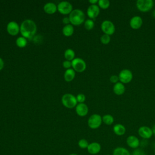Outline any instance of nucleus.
Here are the masks:
<instances>
[{
  "label": "nucleus",
  "mask_w": 155,
  "mask_h": 155,
  "mask_svg": "<svg viewBox=\"0 0 155 155\" xmlns=\"http://www.w3.org/2000/svg\"><path fill=\"white\" fill-rule=\"evenodd\" d=\"M87 151L90 154H97L101 150V145L99 143L97 142H93L89 143L87 148Z\"/></svg>",
  "instance_id": "16"
},
{
  "label": "nucleus",
  "mask_w": 155,
  "mask_h": 155,
  "mask_svg": "<svg viewBox=\"0 0 155 155\" xmlns=\"http://www.w3.org/2000/svg\"><path fill=\"white\" fill-rule=\"evenodd\" d=\"M71 67L75 71L81 73L86 69L87 64L83 59L80 58H75L71 61Z\"/></svg>",
  "instance_id": "6"
},
{
  "label": "nucleus",
  "mask_w": 155,
  "mask_h": 155,
  "mask_svg": "<svg viewBox=\"0 0 155 155\" xmlns=\"http://www.w3.org/2000/svg\"><path fill=\"white\" fill-rule=\"evenodd\" d=\"M113 132L117 136H120L125 134L126 132V128L121 124H116L113 126Z\"/></svg>",
  "instance_id": "19"
},
{
  "label": "nucleus",
  "mask_w": 155,
  "mask_h": 155,
  "mask_svg": "<svg viewBox=\"0 0 155 155\" xmlns=\"http://www.w3.org/2000/svg\"><path fill=\"white\" fill-rule=\"evenodd\" d=\"M100 13V8L98 5H90L88 6L87 10V16L89 17V19H94L98 16Z\"/></svg>",
  "instance_id": "11"
},
{
  "label": "nucleus",
  "mask_w": 155,
  "mask_h": 155,
  "mask_svg": "<svg viewBox=\"0 0 155 155\" xmlns=\"http://www.w3.org/2000/svg\"><path fill=\"white\" fill-rule=\"evenodd\" d=\"M113 92L115 94L120 96L123 94L125 91V87L124 84L120 82H118L116 84H114L113 86Z\"/></svg>",
  "instance_id": "18"
},
{
  "label": "nucleus",
  "mask_w": 155,
  "mask_h": 155,
  "mask_svg": "<svg viewBox=\"0 0 155 155\" xmlns=\"http://www.w3.org/2000/svg\"><path fill=\"white\" fill-rule=\"evenodd\" d=\"M127 144L128 146L133 149H137L140 145V140L139 139L134 135L129 136L126 140Z\"/></svg>",
  "instance_id": "13"
},
{
  "label": "nucleus",
  "mask_w": 155,
  "mask_h": 155,
  "mask_svg": "<svg viewBox=\"0 0 155 155\" xmlns=\"http://www.w3.org/2000/svg\"><path fill=\"white\" fill-rule=\"evenodd\" d=\"M27 39L23 36L18 37L16 40V44L19 48H24L27 45Z\"/></svg>",
  "instance_id": "25"
},
{
  "label": "nucleus",
  "mask_w": 155,
  "mask_h": 155,
  "mask_svg": "<svg viewBox=\"0 0 155 155\" xmlns=\"http://www.w3.org/2000/svg\"><path fill=\"white\" fill-rule=\"evenodd\" d=\"M62 104L67 108H73L78 104L76 96L70 93L64 94L61 98Z\"/></svg>",
  "instance_id": "3"
},
{
  "label": "nucleus",
  "mask_w": 155,
  "mask_h": 155,
  "mask_svg": "<svg viewBox=\"0 0 155 155\" xmlns=\"http://www.w3.org/2000/svg\"><path fill=\"white\" fill-rule=\"evenodd\" d=\"M154 154H155V148H154Z\"/></svg>",
  "instance_id": "40"
},
{
  "label": "nucleus",
  "mask_w": 155,
  "mask_h": 155,
  "mask_svg": "<svg viewBox=\"0 0 155 155\" xmlns=\"http://www.w3.org/2000/svg\"><path fill=\"white\" fill-rule=\"evenodd\" d=\"M37 31L36 23L31 19L24 20L20 25V33L22 36L28 39H31Z\"/></svg>",
  "instance_id": "1"
},
{
  "label": "nucleus",
  "mask_w": 155,
  "mask_h": 155,
  "mask_svg": "<svg viewBox=\"0 0 155 155\" xmlns=\"http://www.w3.org/2000/svg\"><path fill=\"white\" fill-rule=\"evenodd\" d=\"M75 111L78 116L84 117L88 114V107L85 103H79L76 106Z\"/></svg>",
  "instance_id": "15"
},
{
  "label": "nucleus",
  "mask_w": 155,
  "mask_h": 155,
  "mask_svg": "<svg viewBox=\"0 0 155 155\" xmlns=\"http://www.w3.org/2000/svg\"><path fill=\"white\" fill-rule=\"evenodd\" d=\"M64 57L66 60L72 61L75 58V52L71 48H67L64 52Z\"/></svg>",
  "instance_id": "23"
},
{
  "label": "nucleus",
  "mask_w": 155,
  "mask_h": 155,
  "mask_svg": "<svg viewBox=\"0 0 155 155\" xmlns=\"http://www.w3.org/2000/svg\"><path fill=\"white\" fill-rule=\"evenodd\" d=\"M70 24L73 25H79L85 22V14L81 9H74L68 16Z\"/></svg>",
  "instance_id": "2"
},
{
  "label": "nucleus",
  "mask_w": 155,
  "mask_h": 155,
  "mask_svg": "<svg viewBox=\"0 0 155 155\" xmlns=\"http://www.w3.org/2000/svg\"><path fill=\"white\" fill-rule=\"evenodd\" d=\"M151 130H152V132H153V134L155 135V124L153 125V127L151 128Z\"/></svg>",
  "instance_id": "37"
},
{
  "label": "nucleus",
  "mask_w": 155,
  "mask_h": 155,
  "mask_svg": "<svg viewBox=\"0 0 155 155\" xmlns=\"http://www.w3.org/2000/svg\"><path fill=\"white\" fill-rule=\"evenodd\" d=\"M74 33V27L71 24H68L64 25L62 28V33L65 36L68 37L71 36Z\"/></svg>",
  "instance_id": "22"
},
{
  "label": "nucleus",
  "mask_w": 155,
  "mask_h": 155,
  "mask_svg": "<svg viewBox=\"0 0 155 155\" xmlns=\"http://www.w3.org/2000/svg\"><path fill=\"white\" fill-rule=\"evenodd\" d=\"M62 22L65 25H68V24H70V19L68 17H64L63 19H62Z\"/></svg>",
  "instance_id": "34"
},
{
  "label": "nucleus",
  "mask_w": 155,
  "mask_h": 155,
  "mask_svg": "<svg viewBox=\"0 0 155 155\" xmlns=\"http://www.w3.org/2000/svg\"><path fill=\"white\" fill-rule=\"evenodd\" d=\"M143 24L142 18L139 16H134L132 17L130 21V25L134 30L140 28Z\"/></svg>",
  "instance_id": "14"
},
{
  "label": "nucleus",
  "mask_w": 155,
  "mask_h": 155,
  "mask_svg": "<svg viewBox=\"0 0 155 155\" xmlns=\"http://www.w3.org/2000/svg\"><path fill=\"white\" fill-rule=\"evenodd\" d=\"M152 15H153V16L155 18V9L153 11V12H152Z\"/></svg>",
  "instance_id": "38"
},
{
  "label": "nucleus",
  "mask_w": 155,
  "mask_h": 155,
  "mask_svg": "<svg viewBox=\"0 0 155 155\" xmlns=\"http://www.w3.org/2000/svg\"><path fill=\"white\" fill-rule=\"evenodd\" d=\"M102 122L107 125H111L114 122V117L110 114H107L102 117Z\"/></svg>",
  "instance_id": "24"
},
{
  "label": "nucleus",
  "mask_w": 155,
  "mask_h": 155,
  "mask_svg": "<svg viewBox=\"0 0 155 155\" xmlns=\"http://www.w3.org/2000/svg\"><path fill=\"white\" fill-rule=\"evenodd\" d=\"M76 100H77V102L79 104V103H84V101H85V94H82V93H79L76 96Z\"/></svg>",
  "instance_id": "30"
},
{
  "label": "nucleus",
  "mask_w": 155,
  "mask_h": 155,
  "mask_svg": "<svg viewBox=\"0 0 155 155\" xmlns=\"http://www.w3.org/2000/svg\"><path fill=\"white\" fill-rule=\"evenodd\" d=\"M113 155H131L130 151L125 148L118 147L114 149Z\"/></svg>",
  "instance_id": "21"
},
{
  "label": "nucleus",
  "mask_w": 155,
  "mask_h": 155,
  "mask_svg": "<svg viewBox=\"0 0 155 155\" xmlns=\"http://www.w3.org/2000/svg\"><path fill=\"white\" fill-rule=\"evenodd\" d=\"M62 66H63L64 68H66V70L71 68V61H68V60L64 61L62 63Z\"/></svg>",
  "instance_id": "33"
},
{
  "label": "nucleus",
  "mask_w": 155,
  "mask_h": 155,
  "mask_svg": "<svg viewBox=\"0 0 155 155\" xmlns=\"http://www.w3.org/2000/svg\"><path fill=\"white\" fill-rule=\"evenodd\" d=\"M101 28L104 34H106L110 36L113 35L116 30V27L114 24H113V22H111L110 20L104 21L101 25Z\"/></svg>",
  "instance_id": "7"
},
{
  "label": "nucleus",
  "mask_w": 155,
  "mask_h": 155,
  "mask_svg": "<svg viewBox=\"0 0 155 155\" xmlns=\"http://www.w3.org/2000/svg\"><path fill=\"white\" fill-rule=\"evenodd\" d=\"M44 10L47 14H53L58 10L57 5L53 2H47L44 5Z\"/></svg>",
  "instance_id": "17"
},
{
  "label": "nucleus",
  "mask_w": 155,
  "mask_h": 155,
  "mask_svg": "<svg viewBox=\"0 0 155 155\" xmlns=\"http://www.w3.org/2000/svg\"><path fill=\"white\" fill-rule=\"evenodd\" d=\"M78 147L81 149H87L89 145V143L88 140L85 139H81L78 141Z\"/></svg>",
  "instance_id": "29"
},
{
  "label": "nucleus",
  "mask_w": 155,
  "mask_h": 155,
  "mask_svg": "<svg viewBox=\"0 0 155 155\" xmlns=\"http://www.w3.org/2000/svg\"><path fill=\"white\" fill-rule=\"evenodd\" d=\"M105 155H110V154H105Z\"/></svg>",
  "instance_id": "41"
},
{
  "label": "nucleus",
  "mask_w": 155,
  "mask_h": 155,
  "mask_svg": "<svg viewBox=\"0 0 155 155\" xmlns=\"http://www.w3.org/2000/svg\"><path fill=\"white\" fill-rule=\"evenodd\" d=\"M58 11L62 15H69L73 10L71 4L68 1H61L57 5Z\"/></svg>",
  "instance_id": "9"
},
{
  "label": "nucleus",
  "mask_w": 155,
  "mask_h": 155,
  "mask_svg": "<svg viewBox=\"0 0 155 155\" xmlns=\"http://www.w3.org/2000/svg\"><path fill=\"white\" fill-rule=\"evenodd\" d=\"M131 155H147V154L143 150L140 148H137L133 151Z\"/></svg>",
  "instance_id": "31"
},
{
  "label": "nucleus",
  "mask_w": 155,
  "mask_h": 155,
  "mask_svg": "<svg viewBox=\"0 0 155 155\" xmlns=\"http://www.w3.org/2000/svg\"><path fill=\"white\" fill-rule=\"evenodd\" d=\"M76 71L73 68L67 69L64 74V80L66 82H70L73 81L76 75Z\"/></svg>",
  "instance_id": "20"
},
{
  "label": "nucleus",
  "mask_w": 155,
  "mask_h": 155,
  "mask_svg": "<svg viewBox=\"0 0 155 155\" xmlns=\"http://www.w3.org/2000/svg\"><path fill=\"white\" fill-rule=\"evenodd\" d=\"M110 81L115 84H116L117 82H119V76L117 75H116V74H113V75H111L110 77Z\"/></svg>",
  "instance_id": "32"
},
{
  "label": "nucleus",
  "mask_w": 155,
  "mask_h": 155,
  "mask_svg": "<svg viewBox=\"0 0 155 155\" xmlns=\"http://www.w3.org/2000/svg\"><path fill=\"white\" fill-rule=\"evenodd\" d=\"M138 134L144 139H148L153 135L151 128L147 126H141L138 129Z\"/></svg>",
  "instance_id": "12"
},
{
  "label": "nucleus",
  "mask_w": 155,
  "mask_h": 155,
  "mask_svg": "<svg viewBox=\"0 0 155 155\" xmlns=\"http://www.w3.org/2000/svg\"><path fill=\"white\" fill-rule=\"evenodd\" d=\"M94 22L93 19H86L84 22V27L87 30H91L94 28Z\"/></svg>",
  "instance_id": "26"
},
{
  "label": "nucleus",
  "mask_w": 155,
  "mask_h": 155,
  "mask_svg": "<svg viewBox=\"0 0 155 155\" xmlns=\"http://www.w3.org/2000/svg\"><path fill=\"white\" fill-rule=\"evenodd\" d=\"M68 155H78V154H76V153H71V154H68Z\"/></svg>",
  "instance_id": "39"
},
{
  "label": "nucleus",
  "mask_w": 155,
  "mask_h": 155,
  "mask_svg": "<svg viewBox=\"0 0 155 155\" xmlns=\"http://www.w3.org/2000/svg\"><path fill=\"white\" fill-rule=\"evenodd\" d=\"M137 9L142 12H148L150 11L154 6L153 0H137L136 2Z\"/></svg>",
  "instance_id": "4"
},
{
  "label": "nucleus",
  "mask_w": 155,
  "mask_h": 155,
  "mask_svg": "<svg viewBox=\"0 0 155 155\" xmlns=\"http://www.w3.org/2000/svg\"><path fill=\"white\" fill-rule=\"evenodd\" d=\"M119 82L122 84H128L133 79V73L129 69H123L119 73Z\"/></svg>",
  "instance_id": "8"
},
{
  "label": "nucleus",
  "mask_w": 155,
  "mask_h": 155,
  "mask_svg": "<svg viewBox=\"0 0 155 155\" xmlns=\"http://www.w3.org/2000/svg\"><path fill=\"white\" fill-rule=\"evenodd\" d=\"M7 31L10 35L16 36L20 32V26L16 21H10L7 25Z\"/></svg>",
  "instance_id": "10"
},
{
  "label": "nucleus",
  "mask_w": 155,
  "mask_h": 155,
  "mask_svg": "<svg viewBox=\"0 0 155 155\" xmlns=\"http://www.w3.org/2000/svg\"><path fill=\"white\" fill-rule=\"evenodd\" d=\"M4 62L3 59L0 57V70H2V68H4Z\"/></svg>",
  "instance_id": "35"
},
{
  "label": "nucleus",
  "mask_w": 155,
  "mask_h": 155,
  "mask_svg": "<svg viewBox=\"0 0 155 155\" xmlns=\"http://www.w3.org/2000/svg\"><path fill=\"white\" fill-rule=\"evenodd\" d=\"M98 6L102 9H107L110 7V2L108 0H99Z\"/></svg>",
  "instance_id": "27"
},
{
  "label": "nucleus",
  "mask_w": 155,
  "mask_h": 155,
  "mask_svg": "<svg viewBox=\"0 0 155 155\" xmlns=\"http://www.w3.org/2000/svg\"><path fill=\"white\" fill-rule=\"evenodd\" d=\"M88 2L91 4V5H94L98 3V0H89Z\"/></svg>",
  "instance_id": "36"
},
{
  "label": "nucleus",
  "mask_w": 155,
  "mask_h": 155,
  "mask_svg": "<svg viewBox=\"0 0 155 155\" xmlns=\"http://www.w3.org/2000/svg\"><path fill=\"white\" fill-rule=\"evenodd\" d=\"M102 123V116L98 114H93L88 119V126L91 129H97L99 128Z\"/></svg>",
  "instance_id": "5"
},
{
  "label": "nucleus",
  "mask_w": 155,
  "mask_h": 155,
  "mask_svg": "<svg viewBox=\"0 0 155 155\" xmlns=\"http://www.w3.org/2000/svg\"><path fill=\"white\" fill-rule=\"evenodd\" d=\"M100 41H101V43L104 45L108 44L111 41V37L110 35H108L106 34H103L100 38Z\"/></svg>",
  "instance_id": "28"
}]
</instances>
